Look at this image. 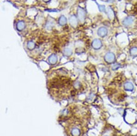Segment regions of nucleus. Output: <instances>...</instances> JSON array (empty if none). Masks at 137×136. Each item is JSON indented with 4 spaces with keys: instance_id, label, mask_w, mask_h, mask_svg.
Listing matches in <instances>:
<instances>
[{
    "instance_id": "10",
    "label": "nucleus",
    "mask_w": 137,
    "mask_h": 136,
    "mask_svg": "<svg viewBox=\"0 0 137 136\" xmlns=\"http://www.w3.org/2000/svg\"><path fill=\"white\" fill-rule=\"evenodd\" d=\"M58 23H59V24L61 26H64V25H65L67 23V18L65 16L61 15V17L59 18Z\"/></svg>"
},
{
    "instance_id": "4",
    "label": "nucleus",
    "mask_w": 137,
    "mask_h": 136,
    "mask_svg": "<svg viewBox=\"0 0 137 136\" xmlns=\"http://www.w3.org/2000/svg\"><path fill=\"white\" fill-rule=\"evenodd\" d=\"M92 46L95 50H98L102 46V43L101 40L99 39H94L92 43Z\"/></svg>"
},
{
    "instance_id": "16",
    "label": "nucleus",
    "mask_w": 137,
    "mask_h": 136,
    "mask_svg": "<svg viewBox=\"0 0 137 136\" xmlns=\"http://www.w3.org/2000/svg\"><path fill=\"white\" fill-rule=\"evenodd\" d=\"M119 67H120V66L118 64H114L113 66V69H114V70H115V69H117Z\"/></svg>"
},
{
    "instance_id": "14",
    "label": "nucleus",
    "mask_w": 137,
    "mask_h": 136,
    "mask_svg": "<svg viewBox=\"0 0 137 136\" xmlns=\"http://www.w3.org/2000/svg\"><path fill=\"white\" fill-rule=\"evenodd\" d=\"M107 13H108V17H109V18L110 19H113V18H114V12H113V9H111V8H108Z\"/></svg>"
},
{
    "instance_id": "11",
    "label": "nucleus",
    "mask_w": 137,
    "mask_h": 136,
    "mask_svg": "<svg viewBox=\"0 0 137 136\" xmlns=\"http://www.w3.org/2000/svg\"><path fill=\"white\" fill-rule=\"evenodd\" d=\"M27 48L30 50H33L35 47V44L33 41H28L27 42Z\"/></svg>"
},
{
    "instance_id": "9",
    "label": "nucleus",
    "mask_w": 137,
    "mask_h": 136,
    "mask_svg": "<svg viewBox=\"0 0 137 136\" xmlns=\"http://www.w3.org/2000/svg\"><path fill=\"white\" fill-rule=\"evenodd\" d=\"M124 90H126V91H132L133 90L134 86H133V84H132V83L126 82V83H125V84H124Z\"/></svg>"
},
{
    "instance_id": "5",
    "label": "nucleus",
    "mask_w": 137,
    "mask_h": 136,
    "mask_svg": "<svg viewBox=\"0 0 137 136\" xmlns=\"http://www.w3.org/2000/svg\"><path fill=\"white\" fill-rule=\"evenodd\" d=\"M108 32V29L104 26H101L97 30V34L100 37H104L105 36L107 35Z\"/></svg>"
},
{
    "instance_id": "12",
    "label": "nucleus",
    "mask_w": 137,
    "mask_h": 136,
    "mask_svg": "<svg viewBox=\"0 0 137 136\" xmlns=\"http://www.w3.org/2000/svg\"><path fill=\"white\" fill-rule=\"evenodd\" d=\"M63 54L66 57H69L72 54V50L70 48H65L63 50Z\"/></svg>"
},
{
    "instance_id": "17",
    "label": "nucleus",
    "mask_w": 137,
    "mask_h": 136,
    "mask_svg": "<svg viewBox=\"0 0 137 136\" xmlns=\"http://www.w3.org/2000/svg\"><path fill=\"white\" fill-rule=\"evenodd\" d=\"M99 7L100 11H106V8L104 6H99Z\"/></svg>"
},
{
    "instance_id": "15",
    "label": "nucleus",
    "mask_w": 137,
    "mask_h": 136,
    "mask_svg": "<svg viewBox=\"0 0 137 136\" xmlns=\"http://www.w3.org/2000/svg\"><path fill=\"white\" fill-rule=\"evenodd\" d=\"M52 25H51V23L49 22V23H47L46 26V29L47 30H50L52 29Z\"/></svg>"
},
{
    "instance_id": "18",
    "label": "nucleus",
    "mask_w": 137,
    "mask_h": 136,
    "mask_svg": "<svg viewBox=\"0 0 137 136\" xmlns=\"http://www.w3.org/2000/svg\"><path fill=\"white\" fill-rule=\"evenodd\" d=\"M43 1H44L45 3H48V2H50L51 0H43Z\"/></svg>"
},
{
    "instance_id": "13",
    "label": "nucleus",
    "mask_w": 137,
    "mask_h": 136,
    "mask_svg": "<svg viewBox=\"0 0 137 136\" xmlns=\"http://www.w3.org/2000/svg\"><path fill=\"white\" fill-rule=\"evenodd\" d=\"M130 54L131 56H133V57H137V47H132L130 50Z\"/></svg>"
},
{
    "instance_id": "1",
    "label": "nucleus",
    "mask_w": 137,
    "mask_h": 136,
    "mask_svg": "<svg viewBox=\"0 0 137 136\" xmlns=\"http://www.w3.org/2000/svg\"><path fill=\"white\" fill-rule=\"evenodd\" d=\"M77 16L78 20L82 23L84 22L86 18V11L84 9L82 8L78 7L77 9Z\"/></svg>"
},
{
    "instance_id": "2",
    "label": "nucleus",
    "mask_w": 137,
    "mask_h": 136,
    "mask_svg": "<svg viewBox=\"0 0 137 136\" xmlns=\"http://www.w3.org/2000/svg\"><path fill=\"white\" fill-rule=\"evenodd\" d=\"M115 55L112 52H108L104 56V59L108 63H113L115 61Z\"/></svg>"
},
{
    "instance_id": "8",
    "label": "nucleus",
    "mask_w": 137,
    "mask_h": 136,
    "mask_svg": "<svg viewBox=\"0 0 137 136\" xmlns=\"http://www.w3.org/2000/svg\"><path fill=\"white\" fill-rule=\"evenodd\" d=\"M25 26H26V25L24 21H19L17 23V29L21 32L25 28Z\"/></svg>"
},
{
    "instance_id": "3",
    "label": "nucleus",
    "mask_w": 137,
    "mask_h": 136,
    "mask_svg": "<svg viewBox=\"0 0 137 136\" xmlns=\"http://www.w3.org/2000/svg\"><path fill=\"white\" fill-rule=\"evenodd\" d=\"M78 18L77 17L75 16V15H73L71 16H70V17L69 18V22H70V24L71 25V26L73 27V28H75L78 25Z\"/></svg>"
},
{
    "instance_id": "6",
    "label": "nucleus",
    "mask_w": 137,
    "mask_h": 136,
    "mask_svg": "<svg viewBox=\"0 0 137 136\" xmlns=\"http://www.w3.org/2000/svg\"><path fill=\"white\" fill-rule=\"evenodd\" d=\"M133 18L132 17H126V18H124L123 21V24L125 26H130L133 24Z\"/></svg>"
},
{
    "instance_id": "7",
    "label": "nucleus",
    "mask_w": 137,
    "mask_h": 136,
    "mask_svg": "<svg viewBox=\"0 0 137 136\" xmlns=\"http://www.w3.org/2000/svg\"><path fill=\"white\" fill-rule=\"evenodd\" d=\"M49 62L51 64H52L54 65L55 64H56V62H57V57L56 55L55 54H52L48 58Z\"/></svg>"
}]
</instances>
